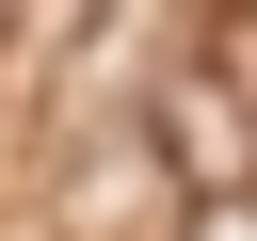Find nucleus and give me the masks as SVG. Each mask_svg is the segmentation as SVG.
<instances>
[{
	"label": "nucleus",
	"mask_w": 257,
	"mask_h": 241,
	"mask_svg": "<svg viewBox=\"0 0 257 241\" xmlns=\"http://www.w3.org/2000/svg\"><path fill=\"white\" fill-rule=\"evenodd\" d=\"M193 241H257V209H241V193H209V225H193Z\"/></svg>",
	"instance_id": "f257e3e1"
}]
</instances>
